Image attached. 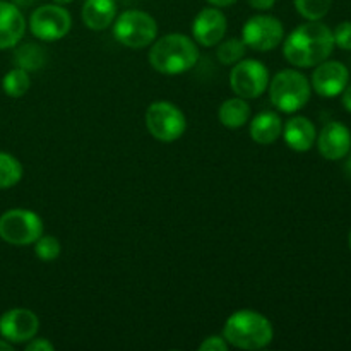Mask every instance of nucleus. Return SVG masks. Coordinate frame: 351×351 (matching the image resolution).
Wrapping results in <instances>:
<instances>
[{
  "instance_id": "16",
  "label": "nucleus",
  "mask_w": 351,
  "mask_h": 351,
  "mask_svg": "<svg viewBox=\"0 0 351 351\" xmlns=\"http://www.w3.org/2000/svg\"><path fill=\"white\" fill-rule=\"evenodd\" d=\"M283 137L288 147L297 153H305L312 149L315 139H317V130L312 120L307 117H291L283 127Z\"/></svg>"
},
{
  "instance_id": "10",
  "label": "nucleus",
  "mask_w": 351,
  "mask_h": 351,
  "mask_svg": "<svg viewBox=\"0 0 351 351\" xmlns=\"http://www.w3.org/2000/svg\"><path fill=\"white\" fill-rule=\"evenodd\" d=\"M283 23L269 14L252 16L242 27L243 43L256 51L274 50L283 41Z\"/></svg>"
},
{
  "instance_id": "5",
  "label": "nucleus",
  "mask_w": 351,
  "mask_h": 351,
  "mask_svg": "<svg viewBox=\"0 0 351 351\" xmlns=\"http://www.w3.org/2000/svg\"><path fill=\"white\" fill-rule=\"evenodd\" d=\"M113 36L123 47L141 50L154 43L158 36V24L154 17L144 10H123L113 21Z\"/></svg>"
},
{
  "instance_id": "30",
  "label": "nucleus",
  "mask_w": 351,
  "mask_h": 351,
  "mask_svg": "<svg viewBox=\"0 0 351 351\" xmlns=\"http://www.w3.org/2000/svg\"><path fill=\"white\" fill-rule=\"evenodd\" d=\"M341 96H343V106H345V110H348L351 113V84H348L345 89H343Z\"/></svg>"
},
{
  "instance_id": "34",
  "label": "nucleus",
  "mask_w": 351,
  "mask_h": 351,
  "mask_svg": "<svg viewBox=\"0 0 351 351\" xmlns=\"http://www.w3.org/2000/svg\"><path fill=\"white\" fill-rule=\"evenodd\" d=\"M345 171H346V175H348V177L351 178V154H350L348 161H346V167H345Z\"/></svg>"
},
{
  "instance_id": "13",
  "label": "nucleus",
  "mask_w": 351,
  "mask_h": 351,
  "mask_svg": "<svg viewBox=\"0 0 351 351\" xmlns=\"http://www.w3.org/2000/svg\"><path fill=\"white\" fill-rule=\"evenodd\" d=\"M228 23L219 7H206L192 23V36L202 47H215L225 38Z\"/></svg>"
},
{
  "instance_id": "22",
  "label": "nucleus",
  "mask_w": 351,
  "mask_h": 351,
  "mask_svg": "<svg viewBox=\"0 0 351 351\" xmlns=\"http://www.w3.org/2000/svg\"><path fill=\"white\" fill-rule=\"evenodd\" d=\"M23 178V165L12 154L0 151V189H10Z\"/></svg>"
},
{
  "instance_id": "3",
  "label": "nucleus",
  "mask_w": 351,
  "mask_h": 351,
  "mask_svg": "<svg viewBox=\"0 0 351 351\" xmlns=\"http://www.w3.org/2000/svg\"><path fill=\"white\" fill-rule=\"evenodd\" d=\"M223 338L240 350H263L273 341L274 328L266 315L256 311H239L230 315L223 328Z\"/></svg>"
},
{
  "instance_id": "32",
  "label": "nucleus",
  "mask_w": 351,
  "mask_h": 351,
  "mask_svg": "<svg viewBox=\"0 0 351 351\" xmlns=\"http://www.w3.org/2000/svg\"><path fill=\"white\" fill-rule=\"evenodd\" d=\"M34 2H36V0H14V3H16L19 9H26V7H31Z\"/></svg>"
},
{
  "instance_id": "17",
  "label": "nucleus",
  "mask_w": 351,
  "mask_h": 351,
  "mask_svg": "<svg viewBox=\"0 0 351 351\" xmlns=\"http://www.w3.org/2000/svg\"><path fill=\"white\" fill-rule=\"evenodd\" d=\"M117 17L115 0H86L82 5V23L93 31H103Z\"/></svg>"
},
{
  "instance_id": "27",
  "label": "nucleus",
  "mask_w": 351,
  "mask_h": 351,
  "mask_svg": "<svg viewBox=\"0 0 351 351\" xmlns=\"http://www.w3.org/2000/svg\"><path fill=\"white\" fill-rule=\"evenodd\" d=\"M230 348V345L226 343L225 338H219V336H209L204 341L199 345L201 351H226Z\"/></svg>"
},
{
  "instance_id": "12",
  "label": "nucleus",
  "mask_w": 351,
  "mask_h": 351,
  "mask_svg": "<svg viewBox=\"0 0 351 351\" xmlns=\"http://www.w3.org/2000/svg\"><path fill=\"white\" fill-rule=\"evenodd\" d=\"M350 71L345 64L338 60H324L315 65L311 86L322 98H335L348 86Z\"/></svg>"
},
{
  "instance_id": "7",
  "label": "nucleus",
  "mask_w": 351,
  "mask_h": 351,
  "mask_svg": "<svg viewBox=\"0 0 351 351\" xmlns=\"http://www.w3.org/2000/svg\"><path fill=\"white\" fill-rule=\"evenodd\" d=\"M43 235V221L29 209H9L0 216V239L10 245H33Z\"/></svg>"
},
{
  "instance_id": "25",
  "label": "nucleus",
  "mask_w": 351,
  "mask_h": 351,
  "mask_svg": "<svg viewBox=\"0 0 351 351\" xmlns=\"http://www.w3.org/2000/svg\"><path fill=\"white\" fill-rule=\"evenodd\" d=\"M33 245L38 259L45 261V263H51V261L58 259V256L62 252V245L58 242V239L51 235H41Z\"/></svg>"
},
{
  "instance_id": "28",
  "label": "nucleus",
  "mask_w": 351,
  "mask_h": 351,
  "mask_svg": "<svg viewBox=\"0 0 351 351\" xmlns=\"http://www.w3.org/2000/svg\"><path fill=\"white\" fill-rule=\"evenodd\" d=\"M26 350L27 351H53L55 346L51 345V341H48V339H45V338L38 339L36 336H34L31 341H27Z\"/></svg>"
},
{
  "instance_id": "6",
  "label": "nucleus",
  "mask_w": 351,
  "mask_h": 351,
  "mask_svg": "<svg viewBox=\"0 0 351 351\" xmlns=\"http://www.w3.org/2000/svg\"><path fill=\"white\" fill-rule=\"evenodd\" d=\"M147 132L161 143H173L184 136L187 120L184 112L171 101H154L146 110Z\"/></svg>"
},
{
  "instance_id": "36",
  "label": "nucleus",
  "mask_w": 351,
  "mask_h": 351,
  "mask_svg": "<svg viewBox=\"0 0 351 351\" xmlns=\"http://www.w3.org/2000/svg\"><path fill=\"white\" fill-rule=\"evenodd\" d=\"M348 243H350V250H351V230H350V237H348Z\"/></svg>"
},
{
  "instance_id": "15",
  "label": "nucleus",
  "mask_w": 351,
  "mask_h": 351,
  "mask_svg": "<svg viewBox=\"0 0 351 351\" xmlns=\"http://www.w3.org/2000/svg\"><path fill=\"white\" fill-rule=\"evenodd\" d=\"M26 33V19L14 2L0 0V50L17 47Z\"/></svg>"
},
{
  "instance_id": "8",
  "label": "nucleus",
  "mask_w": 351,
  "mask_h": 351,
  "mask_svg": "<svg viewBox=\"0 0 351 351\" xmlns=\"http://www.w3.org/2000/svg\"><path fill=\"white\" fill-rule=\"evenodd\" d=\"M269 71L259 60H240L233 65L230 74V86L237 96L243 99H256L267 91Z\"/></svg>"
},
{
  "instance_id": "9",
  "label": "nucleus",
  "mask_w": 351,
  "mask_h": 351,
  "mask_svg": "<svg viewBox=\"0 0 351 351\" xmlns=\"http://www.w3.org/2000/svg\"><path fill=\"white\" fill-rule=\"evenodd\" d=\"M31 33L41 41H58L72 27L71 12L60 3H47L33 10L29 17Z\"/></svg>"
},
{
  "instance_id": "20",
  "label": "nucleus",
  "mask_w": 351,
  "mask_h": 351,
  "mask_svg": "<svg viewBox=\"0 0 351 351\" xmlns=\"http://www.w3.org/2000/svg\"><path fill=\"white\" fill-rule=\"evenodd\" d=\"M14 64L16 67L24 69L26 72L40 71L47 64V53L45 48L36 43H24L14 51Z\"/></svg>"
},
{
  "instance_id": "2",
  "label": "nucleus",
  "mask_w": 351,
  "mask_h": 351,
  "mask_svg": "<svg viewBox=\"0 0 351 351\" xmlns=\"http://www.w3.org/2000/svg\"><path fill=\"white\" fill-rule=\"evenodd\" d=\"M199 62V48L189 36L170 33L154 41L149 50V64L160 74H184Z\"/></svg>"
},
{
  "instance_id": "1",
  "label": "nucleus",
  "mask_w": 351,
  "mask_h": 351,
  "mask_svg": "<svg viewBox=\"0 0 351 351\" xmlns=\"http://www.w3.org/2000/svg\"><path fill=\"white\" fill-rule=\"evenodd\" d=\"M335 50L332 31L321 21H308L295 27L287 36L283 55L291 65L300 69L315 67L328 60Z\"/></svg>"
},
{
  "instance_id": "14",
  "label": "nucleus",
  "mask_w": 351,
  "mask_h": 351,
  "mask_svg": "<svg viewBox=\"0 0 351 351\" xmlns=\"http://www.w3.org/2000/svg\"><path fill=\"white\" fill-rule=\"evenodd\" d=\"M317 147L322 158L329 161L343 160L351 151V132L341 122H328L317 137Z\"/></svg>"
},
{
  "instance_id": "24",
  "label": "nucleus",
  "mask_w": 351,
  "mask_h": 351,
  "mask_svg": "<svg viewBox=\"0 0 351 351\" xmlns=\"http://www.w3.org/2000/svg\"><path fill=\"white\" fill-rule=\"evenodd\" d=\"M295 9L304 19L321 21L328 16L332 0H293Z\"/></svg>"
},
{
  "instance_id": "26",
  "label": "nucleus",
  "mask_w": 351,
  "mask_h": 351,
  "mask_svg": "<svg viewBox=\"0 0 351 351\" xmlns=\"http://www.w3.org/2000/svg\"><path fill=\"white\" fill-rule=\"evenodd\" d=\"M332 38H335V47H339L341 50H351V21L339 23L332 31Z\"/></svg>"
},
{
  "instance_id": "29",
  "label": "nucleus",
  "mask_w": 351,
  "mask_h": 351,
  "mask_svg": "<svg viewBox=\"0 0 351 351\" xmlns=\"http://www.w3.org/2000/svg\"><path fill=\"white\" fill-rule=\"evenodd\" d=\"M249 2V5L252 7V9L256 10H269L273 9L274 3H276V0H247Z\"/></svg>"
},
{
  "instance_id": "35",
  "label": "nucleus",
  "mask_w": 351,
  "mask_h": 351,
  "mask_svg": "<svg viewBox=\"0 0 351 351\" xmlns=\"http://www.w3.org/2000/svg\"><path fill=\"white\" fill-rule=\"evenodd\" d=\"M55 3H60V5H65V3H71L72 0H53Z\"/></svg>"
},
{
  "instance_id": "31",
  "label": "nucleus",
  "mask_w": 351,
  "mask_h": 351,
  "mask_svg": "<svg viewBox=\"0 0 351 351\" xmlns=\"http://www.w3.org/2000/svg\"><path fill=\"white\" fill-rule=\"evenodd\" d=\"M206 2L211 3L213 7H230L235 2H239V0H206Z\"/></svg>"
},
{
  "instance_id": "23",
  "label": "nucleus",
  "mask_w": 351,
  "mask_h": 351,
  "mask_svg": "<svg viewBox=\"0 0 351 351\" xmlns=\"http://www.w3.org/2000/svg\"><path fill=\"white\" fill-rule=\"evenodd\" d=\"M247 45L243 43V40L240 38H230V40L223 41L218 47V60L221 62L223 65H235L237 62L242 60L245 57Z\"/></svg>"
},
{
  "instance_id": "18",
  "label": "nucleus",
  "mask_w": 351,
  "mask_h": 351,
  "mask_svg": "<svg viewBox=\"0 0 351 351\" xmlns=\"http://www.w3.org/2000/svg\"><path fill=\"white\" fill-rule=\"evenodd\" d=\"M281 132H283V120L274 112L257 113L250 122V137L254 143L263 146L276 143Z\"/></svg>"
},
{
  "instance_id": "33",
  "label": "nucleus",
  "mask_w": 351,
  "mask_h": 351,
  "mask_svg": "<svg viewBox=\"0 0 351 351\" xmlns=\"http://www.w3.org/2000/svg\"><path fill=\"white\" fill-rule=\"evenodd\" d=\"M0 351H12V345L7 339H0Z\"/></svg>"
},
{
  "instance_id": "21",
  "label": "nucleus",
  "mask_w": 351,
  "mask_h": 351,
  "mask_svg": "<svg viewBox=\"0 0 351 351\" xmlns=\"http://www.w3.org/2000/svg\"><path fill=\"white\" fill-rule=\"evenodd\" d=\"M29 86H31L29 74L21 67L12 69V71H9L5 75H3V81H2L3 93H5L7 96H10V98H21V96H24L27 91H29Z\"/></svg>"
},
{
  "instance_id": "4",
  "label": "nucleus",
  "mask_w": 351,
  "mask_h": 351,
  "mask_svg": "<svg viewBox=\"0 0 351 351\" xmlns=\"http://www.w3.org/2000/svg\"><path fill=\"white\" fill-rule=\"evenodd\" d=\"M269 99L280 112L295 113L304 108L312 95L311 81L295 69L280 71L267 86Z\"/></svg>"
},
{
  "instance_id": "19",
  "label": "nucleus",
  "mask_w": 351,
  "mask_h": 351,
  "mask_svg": "<svg viewBox=\"0 0 351 351\" xmlns=\"http://www.w3.org/2000/svg\"><path fill=\"white\" fill-rule=\"evenodd\" d=\"M218 117L219 122L225 127H228V129H240V127H243L249 122L250 106L247 99L240 98V96L225 99L221 106H219Z\"/></svg>"
},
{
  "instance_id": "11",
  "label": "nucleus",
  "mask_w": 351,
  "mask_h": 351,
  "mask_svg": "<svg viewBox=\"0 0 351 351\" xmlns=\"http://www.w3.org/2000/svg\"><path fill=\"white\" fill-rule=\"evenodd\" d=\"M40 319L29 308H10L0 317V335L9 343H27L38 335Z\"/></svg>"
}]
</instances>
